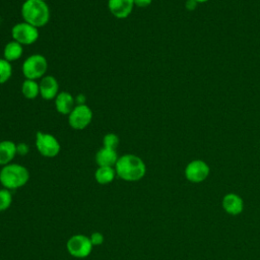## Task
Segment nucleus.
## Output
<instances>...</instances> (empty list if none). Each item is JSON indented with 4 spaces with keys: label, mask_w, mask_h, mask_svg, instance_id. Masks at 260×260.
<instances>
[{
    "label": "nucleus",
    "mask_w": 260,
    "mask_h": 260,
    "mask_svg": "<svg viewBox=\"0 0 260 260\" xmlns=\"http://www.w3.org/2000/svg\"><path fill=\"white\" fill-rule=\"evenodd\" d=\"M119 141H120V139H119L118 135H116L115 133H107L103 137V146L112 148V149H116L119 145Z\"/></svg>",
    "instance_id": "obj_21"
},
{
    "label": "nucleus",
    "mask_w": 260,
    "mask_h": 260,
    "mask_svg": "<svg viewBox=\"0 0 260 260\" xmlns=\"http://www.w3.org/2000/svg\"><path fill=\"white\" fill-rule=\"evenodd\" d=\"M92 248L89 237L81 234L73 235L66 243L67 252L74 258H86L90 255Z\"/></svg>",
    "instance_id": "obj_7"
},
{
    "label": "nucleus",
    "mask_w": 260,
    "mask_h": 260,
    "mask_svg": "<svg viewBox=\"0 0 260 260\" xmlns=\"http://www.w3.org/2000/svg\"><path fill=\"white\" fill-rule=\"evenodd\" d=\"M40 95L42 99L51 101L55 100L59 91V83L57 79L52 75H45L40 79Z\"/></svg>",
    "instance_id": "obj_11"
},
{
    "label": "nucleus",
    "mask_w": 260,
    "mask_h": 260,
    "mask_svg": "<svg viewBox=\"0 0 260 260\" xmlns=\"http://www.w3.org/2000/svg\"><path fill=\"white\" fill-rule=\"evenodd\" d=\"M36 147L38 151L45 157H55L61 150V145L58 139L46 132L38 131L36 134Z\"/></svg>",
    "instance_id": "obj_5"
},
{
    "label": "nucleus",
    "mask_w": 260,
    "mask_h": 260,
    "mask_svg": "<svg viewBox=\"0 0 260 260\" xmlns=\"http://www.w3.org/2000/svg\"><path fill=\"white\" fill-rule=\"evenodd\" d=\"M92 116V111L87 105H76L68 115L69 126L74 130H83L91 123Z\"/></svg>",
    "instance_id": "obj_8"
},
{
    "label": "nucleus",
    "mask_w": 260,
    "mask_h": 260,
    "mask_svg": "<svg viewBox=\"0 0 260 260\" xmlns=\"http://www.w3.org/2000/svg\"><path fill=\"white\" fill-rule=\"evenodd\" d=\"M195 1H197L198 3H205V2H207L208 0H195Z\"/></svg>",
    "instance_id": "obj_26"
},
{
    "label": "nucleus",
    "mask_w": 260,
    "mask_h": 260,
    "mask_svg": "<svg viewBox=\"0 0 260 260\" xmlns=\"http://www.w3.org/2000/svg\"><path fill=\"white\" fill-rule=\"evenodd\" d=\"M43 1H47V0H43Z\"/></svg>",
    "instance_id": "obj_27"
},
{
    "label": "nucleus",
    "mask_w": 260,
    "mask_h": 260,
    "mask_svg": "<svg viewBox=\"0 0 260 260\" xmlns=\"http://www.w3.org/2000/svg\"><path fill=\"white\" fill-rule=\"evenodd\" d=\"M152 0H134V5L140 8H144L147 7L151 4Z\"/></svg>",
    "instance_id": "obj_25"
},
{
    "label": "nucleus",
    "mask_w": 260,
    "mask_h": 260,
    "mask_svg": "<svg viewBox=\"0 0 260 260\" xmlns=\"http://www.w3.org/2000/svg\"><path fill=\"white\" fill-rule=\"evenodd\" d=\"M89 240H90L93 247L100 246L104 243V235L100 232H94L89 236Z\"/></svg>",
    "instance_id": "obj_22"
},
{
    "label": "nucleus",
    "mask_w": 260,
    "mask_h": 260,
    "mask_svg": "<svg viewBox=\"0 0 260 260\" xmlns=\"http://www.w3.org/2000/svg\"><path fill=\"white\" fill-rule=\"evenodd\" d=\"M114 168L117 176L126 182L140 181L146 174V166L143 159L132 153L119 156Z\"/></svg>",
    "instance_id": "obj_1"
},
{
    "label": "nucleus",
    "mask_w": 260,
    "mask_h": 260,
    "mask_svg": "<svg viewBox=\"0 0 260 260\" xmlns=\"http://www.w3.org/2000/svg\"><path fill=\"white\" fill-rule=\"evenodd\" d=\"M222 208L231 215H238L244 209V201L241 196L236 193H228L222 198Z\"/></svg>",
    "instance_id": "obj_12"
},
{
    "label": "nucleus",
    "mask_w": 260,
    "mask_h": 260,
    "mask_svg": "<svg viewBox=\"0 0 260 260\" xmlns=\"http://www.w3.org/2000/svg\"><path fill=\"white\" fill-rule=\"evenodd\" d=\"M134 6V0H108L109 11L119 19L128 17L132 13Z\"/></svg>",
    "instance_id": "obj_10"
},
{
    "label": "nucleus",
    "mask_w": 260,
    "mask_h": 260,
    "mask_svg": "<svg viewBox=\"0 0 260 260\" xmlns=\"http://www.w3.org/2000/svg\"><path fill=\"white\" fill-rule=\"evenodd\" d=\"M55 108L59 114L69 115L75 107V100L68 91H60L55 98Z\"/></svg>",
    "instance_id": "obj_13"
},
{
    "label": "nucleus",
    "mask_w": 260,
    "mask_h": 260,
    "mask_svg": "<svg viewBox=\"0 0 260 260\" xmlns=\"http://www.w3.org/2000/svg\"><path fill=\"white\" fill-rule=\"evenodd\" d=\"M12 203V194L11 191L2 188L0 189V211H5L10 207Z\"/></svg>",
    "instance_id": "obj_20"
},
{
    "label": "nucleus",
    "mask_w": 260,
    "mask_h": 260,
    "mask_svg": "<svg viewBox=\"0 0 260 260\" xmlns=\"http://www.w3.org/2000/svg\"><path fill=\"white\" fill-rule=\"evenodd\" d=\"M23 21L37 28L45 26L50 20V8L43 0H25L20 8Z\"/></svg>",
    "instance_id": "obj_2"
},
{
    "label": "nucleus",
    "mask_w": 260,
    "mask_h": 260,
    "mask_svg": "<svg viewBox=\"0 0 260 260\" xmlns=\"http://www.w3.org/2000/svg\"><path fill=\"white\" fill-rule=\"evenodd\" d=\"M29 148H28V145L24 142H20L18 144H16V151H17V154L19 155H25L27 152H28Z\"/></svg>",
    "instance_id": "obj_23"
},
{
    "label": "nucleus",
    "mask_w": 260,
    "mask_h": 260,
    "mask_svg": "<svg viewBox=\"0 0 260 260\" xmlns=\"http://www.w3.org/2000/svg\"><path fill=\"white\" fill-rule=\"evenodd\" d=\"M210 168L202 159L191 160L185 168L184 174L188 181L192 183H201L209 176Z\"/></svg>",
    "instance_id": "obj_9"
},
{
    "label": "nucleus",
    "mask_w": 260,
    "mask_h": 260,
    "mask_svg": "<svg viewBox=\"0 0 260 260\" xmlns=\"http://www.w3.org/2000/svg\"><path fill=\"white\" fill-rule=\"evenodd\" d=\"M23 53V46L15 41L8 42L3 50V58L8 62H13L18 60Z\"/></svg>",
    "instance_id": "obj_16"
},
{
    "label": "nucleus",
    "mask_w": 260,
    "mask_h": 260,
    "mask_svg": "<svg viewBox=\"0 0 260 260\" xmlns=\"http://www.w3.org/2000/svg\"><path fill=\"white\" fill-rule=\"evenodd\" d=\"M29 180L28 170L19 164H8L0 170V184L8 190L23 187Z\"/></svg>",
    "instance_id": "obj_3"
},
{
    "label": "nucleus",
    "mask_w": 260,
    "mask_h": 260,
    "mask_svg": "<svg viewBox=\"0 0 260 260\" xmlns=\"http://www.w3.org/2000/svg\"><path fill=\"white\" fill-rule=\"evenodd\" d=\"M116 176L117 174L114 167H98L94 173L95 181L101 185H107L112 183Z\"/></svg>",
    "instance_id": "obj_17"
},
{
    "label": "nucleus",
    "mask_w": 260,
    "mask_h": 260,
    "mask_svg": "<svg viewBox=\"0 0 260 260\" xmlns=\"http://www.w3.org/2000/svg\"><path fill=\"white\" fill-rule=\"evenodd\" d=\"M11 76H12L11 63L5 60L4 58H0V84L7 82Z\"/></svg>",
    "instance_id": "obj_19"
},
{
    "label": "nucleus",
    "mask_w": 260,
    "mask_h": 260,
    "mask_svg": "<svg viewBox=\"0 0 260 260\" xmlns=\"http://www.w3.org/2000/svg\"><path fill=\"white\" fill-rule=\"evenodd\" d=\"M16 151V143L11 140H2L0 141V166L4 167L8 164H11L15 155Z\"/></svg>",
    "instance_id": "obj_15"
},
{
    "label": "nucleus",
    "mask_w": 260,
    "mask_h": 260,
    "mask_svg": "<svg viewBox=\"0 0 260 260\" xmlns=\"http://www.w3.org/2000/svg\"><path fill=\"white\" fill-rule=\"evenodd\" d=\"M198 4L199 3L197 1H195V0H187L185 2V8L187 10H189V11H193V10H195L197 8Z\"/></svg>",
    "instance_id": "obj_24"
},
{
    "label": "nucleus",
    "mask_w": 260,
    "mask_h": 260,
    "mask_svg": "<svg viewBox=\"0 0 260 260\" xmlns=\"http://www.w3.org/2000/svg\"><path fill=\"white\" fill-rule=\"evenodd\" d=\"M40 32L39 28L34 25L21 21L14 24L11 28V37L12 40L19 43L22 46H29L36 43L39 39Z\"/></svg>",
    "instance_id": "obj_6"
},
{
    "label": "nucleus",
    "mask_w": 260,
    "mask_h": 260,
    "mask_svg": "<svg viewBox=\"0 0 260 260\" xmlns=\"http://www.w3.org/2000/svg\"><path fill=\"white\" fill-rule=\"evenodd\" d=\"M21 69L25 79L38 80L46 75L48 61L42 54H32L23 61Z\"/></svg>",
    "instance_id": "obj_4"
},
{
    "label": "nucleus",
    "mask_w": 260,
    "mask_h": 260,
    "mask_svg": "<svg viewBox=\"0 0 260 260\" xmlns=\"http://www.w3.org/2000/svg\"><path fill=\"white\" fill-rule=\"evenodd\" d=\"M21 93L25 99L34 100L40 95V86L37 80L24 79L21 84Z\"/></svg>",
    "instance_id": "obj_18"
},
{
    "label": "nucleus",
    "mask_w": 260,
    "mask_h": 260,
    "mask_svg": "<svg viewBox=\"0 0 260 260\" xmlns=\"http://www.w3.org/2000/svg\"><path fill=\"white\" fill-rule=\"evenodd\" d=\"M119 156L116 149L102 147L95 153V162L99 167H115Z\"/></svg>",
    "instance_id": "obj_14"
}]
</instances>
